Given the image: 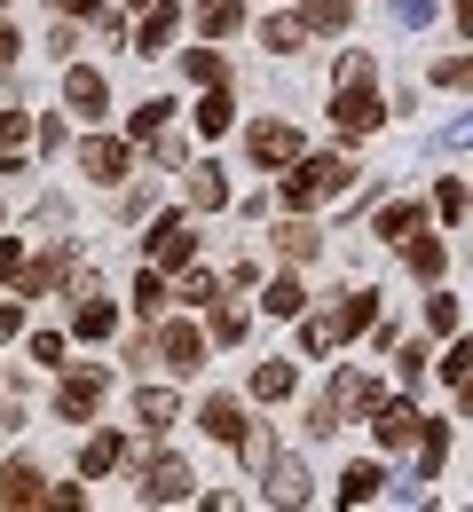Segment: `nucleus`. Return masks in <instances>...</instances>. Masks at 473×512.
<instances>
[{"label": "nucleus", "instance_id": "nucleus-1", "mask_svg": "<svg viewBox=\"0 0 473 512\" xmlns=\"http://www.w3.org/2000/svg\"><path fill=\"white\" fill-rule=\"evenodd\" d=\"M379 402H387V394H379V379H371V371H347V379H332L316 402H308V434H316V442H332L355 410H379Z\"/></svg>", "mask_w": 473, "mask_h": 512}, {"label": "nucleus", "instance_id": "nucleus-2", "mask_svg": "<svg viewBox=\"0 0 473 512\" xmlns=\"http://www.w3.org/2000/svg\"><path fill=\"white\" fill-rule=\"evenodd\" d=\"M347 182H355V166H347L339 150H324V158H292V174H284V205H292V213H308V205L339 197Z\"/></svg>", "mask_w": 473, "mask_h": 512}, {"label": "nucleus", "instance_id": "nucleus-3", "mask_svg": "<svg viewBox=\"0 0 473 512\" xmlns=\"http://www.w3.org/2000/svg\"><path fill=\"white\" fill-rule=\"evenodd\" d=\"M379 119H387V103L371 95V79H339V95H332V127H339V134H379Z\"/></svg>", "mask_w": 473, "mask_h": 512}, {"label": "nucleus", "instance_id": "nucleus-4", "mask_svg": "<svg viewBox=\"0 0 473 512\" xmlns=\"http://www.w3.org/2000/svg\"><path fill=\"white\" fill-rule=\"evenodd\" d=\"M150 339H158V363H166L174 379H190V371H205V331H198V323H158Z\"/></svg>", "mask_w": 473, "mask_h": 512}, {"label": "nucleus", "instance_id": "nucleus-5", "mask_svg": "<svg viewBox=\"0 0 473 512\" xmlns=\"http://www.w3.org/2000/svg\"><path fill=\"white\" fill-rule=\"evenodd\" d=\"M190 260H198L190 221H182V213H158V229H150V268H166V276H174V268H190Z\"/></svg>", "mask_w": 473, "mask_h": 512}, {"label": "nucleus", "instance_id": "nucleus-6", "mask_svg": "<svg viewBox=\"0 0 473 512\" xmlns=\"http://www.w3.org/2000/svg\"><path fill=\"white\" fill-rule=\"evenodd\" d=\"M142 505H190V465L182 457H150L142 465Z\"/></svg>", "mask_w": 473, "mask_h": 512}, {"label": "nucleus", "instance_id": "nucleus-7", "mask_svg": "<svg viewBox=\"0 0 473 512\" xmlns=\"http://www.w3.org/2000/svg\"><path fill=\"white\" fill-rule=\"evenodd\" d=\"M127 166H135L127 142H111V134H87V142H79V174H87V182H127Z\"/></svg>", "mask_w": 473, "mask_h": 512}, {"label": "nucleus", "instance_id": "nucleus-8", "mask_svg": "<svg viewBox=\"0 0 473 512\" xmlns=\"http://www.w3.org/2000/svg\"><path fill=\"white\" fill-rule=\"evenodd\" d=\"M245 150H253V166H292L300 158V134L284 127V119H261V127L245 134Z\"/></svg>", "mask_w": 473, "mask_h": 512}, {"label": "nucleus", "instance_id": "nucleus-9", "mask_svg": "<svg viewBox=\"0 0 473 512\" xmlns=\"http://www.w3.org/2000/svg\"><path fill=\"white\" fill-rule=\"evenodd\" d=\"M32 505H48V481L16 457V465H0V512H32Z\"/></svg>", "mask_w": 473, "mask_h": 512}, {"label": "nucleus", "instance_id": "nucleus-10", "mask_svg": "<svg viewBox=\"0 0 473 512\" xmlns=\"http://www.w3.org/2000/svg\"><path fill=\"white\" fill-rule=\"evenodd\" d=\"M418 426H426V418H418L410 402H379V410H371V434H379V449H410V442H418Z\"/></svg>", "mask_w": 473, "mask_h": 512}, {"label": "nucleus", "instance_id": "nucleus-11", "mask_svg": "<svg viewBox=\"0 0 473 512\" xmlns=\"http://www.w3.org/2000/svg\"><path fill=\"white\" fill-rule=\"evenodd\" d=\"M103 371H64V379H56V410H64V418H87V410H95V402H103Z\"/></svg>", "mask_w": 473, "mask_h": 512}, {"label": "nucleus", "instance_id": "nucleus-12", "mask_svg": "<svg viewBox=\"0 0 473 512\" xmlns=\"http://www.w3.org/2000/svg\"><path fill=\"white\" fill-rule=\"evenodd\" d=\"M64 103L79 111V119H103V103H111V87H103V71L71 64V71H64Z\"/></svg>", "mask_w": 473, "mask_h": 512}, {"label": "nucleus", "instance_id": "nucleus-13", "mask_svg": "<svg viewBox=\"0 0 473 512\" xmlns=\"http://www.w3.org/2000/svg\"><path fill=\"white\" fill-rule=\"evenodd\" d=\"M174 24H182V8H174V0H158V8H142V24H135V56H166V40H174Z\"/></svg>", "mask_w": 473, "mask_h": 512}, {"label": "nucleus", "instance_id": "nucleus-14", "mask_svg": "<svg viewBox=\"0 0 473 512\" xmlns=\"http://www.w3.org/2000/svg\"><path fill=\"white\" fill-rule=\"evenodd\" d=\"M371 323H379V292H347V300L332 308V339L347 347V339H355V331H371Z\"/></svg>", "mask_w": 473, "mask_h": 512}, {"label": "nucleus", "instance_id": "nucleus-15", "mask_svg": "<svg viewBox=\"0 0 473 512\" xmlns=\"http://www.w3.org/2000/svg\"><path fill=\"white\" fill-rule=\"evenodd\" d=\"M198 426L213 434V442H245V402H229V394H205Z\"/></svg>", "mask_w": 473, "mask_h": 512}, {"label": "nucleus", "instance_id": "nucleus-16", "mask_svg": "<svg viewBox=\"0 0 473 512\" xmlns=\"http://www.w3.org/2000/svg\"><path fill=\"white\" fill-rule=\"evenodd\" d=\"M371 229H379V245H410V237L426 229V213H418V205H379Z\"/></svg>", "mask_w": 473, "mask_h": 512}, {"label": "nucleus", "instance_id": "nucleus-17", "mask_svg": "<svg viewBox=\"0 0 473 512\" xmlns=\"http://www.w3.org/2000/svg\"><path fill=\"white\" fill-rule=\"evenodd\" d=\"M403 260H410V276H418V284H434V276L450 268V245H442V237H410Z\"/></svg>", "mask_w": 473, "mask_h": 512}, {"label": "nucleus", "instance_id": "nucleus-18", "mask_svg": "<svg viewBox=\"0 0 473 512\" xmlns=\"http://www.w3.org/2000/svg\"><path fill=\"white\" fill-rule=\"evenodd\" d=\"M119 457H127V434H95V442L79 449V473H87V481H103Z\"/></svg>", "mask_w": 473, "mask_h": 512}, {"label": "nucleus", "instance_id": "nucleus-19", "mask_svg": "<svg viewBox=\"0 0 473 512\" xmlns=\"http://www.w3.org/2000/svg\"><path fill=\"white\" fill-rule=\"evenodd\" d=\"M410 457H418V473L434 481V473H442V457H450V426H434V418H426V426H418V442H410Z\"/></svg>", "mask_w": 473, "mask_h": 512}, {"label": "nucleus", "instance_id": "nucleus-20", "mask_svg": "<svg viewBox=\"0 0 473 512\" xmlns=\"http://www.w3.org/2000/svg\"><path fill=\"white\" fill-rule=\"evenodd\" d=\"M221 284H229V276H213V268H182V292H174V300H182V308H213V300H221Z\"/></svg>", "mask_w": 473, "mask_h": 512}, {"label": "nucleus", "instance_id": "nucleus-21", "mask_svg": "<svg viewBox=\"0 0 473 512\" xmlns=\"http://www.w3.org/2000/svg\"><path fill=\"white\" fill-rule=\"evenodd\" d=\"M379 489H387V473H379V465H347V473H339V505H371Z\"/></svg>", "mask_w": 473, "mask_h": 512}, {"label": "nucleus", "instance_id": "nucleus-22", "mask_svg": "<svg viewBox=\"0 0 473 512\" xmlns=\"http://www.w3.org/2000/svg\"><path fill=\"white\" fill-rule=\"evenodd\" d=\"M135 418H142V434H166V426H174V394H166V386H142Z\"/></svg>", "mask_w": 473, "mask_h": 512}, {"label": "nucleus", "instance_id": "nucleus-23", "mask_svg": "<svg viewBox=\"0 0 473 512\" xmlns=\"http://www.w3.org/2000/svg\"><path fill=\"white\" fill-rule=\"evenodd\" d=\"M261 40H269V56H300V48H308V16H269Z\"/></svg>", "mask_w": 473, "mask_h": 512}, {"label": "nucleus", "instance_id": "nucleus-24", "mask_svg": "<svg viewBox=\"0 0 473 512\" xmlns=\"http://www.w3.org/2000/svg\"><path fill=\"white\" fill-rule=\"evenodd\" d=\"M111 300H71V331H79V339H111Z\"/></svg>", "mask_w": 473, "mask_h": 512}, {"label": "nucleus", "instance_id": "nucleus-25", "mask_svg": "<svg viewBox=\"0 0 473 512\" xmlns=\"http://www.w3.org/2000/svg\"><path fill=\"white\" fill-rule=\"evenodd\" d=\"M166 300H174V292H166V268H135V316L150 323Z\"/></svg>", "mask_w": 473, "mask_h": 512}, {"label": "nucleus", "instance_id": "nucleus-26", "mask_svg": "<svg viewBox=\"0 0 473 512\" xmlns=\"http://www.w3.org/2000/svg\"><path fill=\"white\" fill-rule=\"evenodd\" d=\"M190 119H198V134H205V142H213V134H229V119H237V111H229V95H221V79L205 87V103L190 111Z\"/></svg>", "mask_w": 473, "mask_h": 512}, {"label": "nucleus", "instance_id": "nucleus-27", "mask_svg": "<svg viewBox=\"0 0 473 512\" xmlns=\"http://www.w3.org/2000/svg\"><path fill=\"white\" fill-rule=\"evenodd\" d=\"M190 205H205V213H221V205H229V182H221V166H213V158L190 174Z\"/></svg>", "mask_w": 473, "mask_h": 512}, {"label": "nucleus", "instance_id": "nucleus-28", "mask_svg": "<svg viewBox=\"0 0 473 512\" xmlns=\"http://www.w3.org/2000/svg\"><path fill=\"white\" fill-rule=\"evenodd\" d=\"M269 481H276V489H269L276 505H308V473H300L292 457H276V465H269Z\"/></svg>", "mask_w": 473, "mask_h": 512}, {"label": "nucleus", "instance_id": "nucleus-29", "mask_svg": "<svg viewBox=\"0 0 473 512\" xmlns=\"http://www.w3.org/2000/svg\"><path fill=\"white\" fill-rule=\"evenodd\" d=\"M276 253H284V260H316V253H324V237H316L308 221H284V229H276Z\"/></svg>", "mask_w": 473, "mask_h": 512}, {"label": "nucleus", "instance_id": "nucleus-30", "mask_svg": "<svg viewBox=\"0 0 473 512\" xmlns=\"http://www.w3.org/2000/svg\"><path fill=\"white\" fill-rule=\"evenodd\" d=\"M261 308H269V316H300V308H308V284H300V276H276L269 292H261Z\"/></svg>", "mask_w": 473, "mask_h": 512}, {"label": "nucleus", "instance_id": "nucleus-31", "mask_svg": "<svg viewBox=\"0 0 473 512\" xmlns=\"http://www.w3.org/2000/svg\"><path fill=\"white\" fill-rule=\"evenodd\" d=\"M198 24L213 32V40H229V32L245 24V0H205V8H198Z\"/></svg>", "mask_w": 473, "mask_h": 512}, {"label": "nucleus", "instance_id": "nucleus-32", "mask_svg": "<svg viewBox=\"0 0 473 512\" xmlns=\"http://www.w3.org/2000/svg\"><path fill=\"white\" fill-rule=\"evenodd\" d=\"M253 394H261V402H284V394H292V363H253Z\"/></svg>", "mask_w": 473, "mask_h": 512}, {"label": "nucleus", "instance_id": "nucleus-33", "mask_svg": "<svg viewBox=\"0 0 473 512\" xmlns=\"http://www.w3.org/2000/svg\"><path fill=\"white\" fill-rule=\"evenodd\" d=\"M300 16H308V32H339V24L355 16V0H308Z\"/></svg>", "mask_w": 473, "mask_h": 512}, {"label": "nucleus", "instance_id": "nucleus-34", "mask_svg": "<svg viewBox=\"0 0 473 512\" xmlns=\"http://www.w3.org/2000/svg\"><path fill=\"white\" fill-rule=\"evenodd\" d=\"M205 331H213L221 347H237V339H245V308H221V300H213V308H205Z\"/></svg>", "mask_w": 473, "mask_h": 512}, {"label": "nucleus", "instance_id": "nucleus-35", "mask_svg": "<svg viewBox=\"0 0 473 512\" xmlns=\"http://www.w3.org/2000/svg\"><path fill=\"white\" fill-rule=\"evenodd\" d=\"M166 119H174V103H166V95H150L127 127H135V142H150V134H166Z\"/></svg>", "mask_w": 473, "mask_h": 512}, {"label": "nucleus", "instance_id": "nucleus-36", "mask_svg": "<svg viewBox=\"0 0 473 512\" xmlns=\"http://www.w3.org/2000/svg\"><path fill=\"white\" fill-rule=\"evenodd\" d=\"M24 134H32V119H24L16 103H0V158H8V150H24Z\"/></svg>", "mask_w": 473, "mask_h": 512}, {"label": "nucleus", "instance_id": "nucleus-37", "mask_svg": "<svg viewBox=\"0 0 473 512\" xmlns=\"http://www.w3.org/2000/svg\"><path fill=\"white\" fill-rule=\"evenodd\" d=\"M64 268H71V253H48L40 268H24V284H16V292H48V284H56Z\"/></svg>", "mask_w": 473, "mask_h": 512}, {"label": "nucleus", "instance_id": "nucleus-38", "mask_svg": "<svg viewBox=\"0 0 473 512\" xmlns=\"http://www.w3.org/2000/svg\"><path fill=\"white\" fill-rule=\"evenodd\" d=\"M473 379V339H458L450 355H442V386H466Z\"/></svg>", "mask_w": 473, "mask_h": 512}, {"label": "nucleus", "instance_id": "nucleus-39", "mask_svg": "<svg viewBox=\"0 0 473 512\" xmlns=\"http://www.w3.org/2000/svg\"><path fill=\"white\" fill-rule=\"evenodd\" d=\"M237 449H245V465H253V473H269L276 457H284V449H276V434H245Z\"/></svg>", "mask_w": 473, "mask_h": 512}, {"label": "nucleus", "instance_id": "nucleus-40", "mask_svg": "<svg viewBox=\"0 0 473 512\" xmlns=\"http://www.w3.org/2000/svg\"><path fill=\"white\" fill-rule=\"evenodd\" d=\"M434 79H442V87H458V95H473V56H442Z\"/></svg>", "mask_w": 473, "mask_h": 512}, {"label": "nucleus", "instance_id": "nucleus-41", "mask_svg": "<svg viewBox=\"0 0 473 512\" xmlns=\"http://www.w3.org/2000/svg\"><path fill=\"white\" fill-rule=\"evenodd\" d=\"M300 347H308V355H332L339 339H332V316H308L300 323Z\"/></svg>", "mask_w": 473, "mask_h": 512}, {"label": "nucleus", "instance_id": "nucleus-42", "mask_svg": "<svg viewBox=\"0 0 473 512\" xmlns=\"http://www.w3.org/2000/svg\"><path fill=\"white\" fill-rule=\"evenodd\" d=\"M182 71H190L198 87H213V79H221V56H213V48H190V56H182Z\"/></svg>", "mask_w": 473, "mask_h": 512}, {"label": "nucleus", "instance_id": "nucleus-43", "mask_svg": "<svg viewBox=\"0 0 473 512\" xmlns=\"http://www.w3.org/2000/svg\"><path fill=\"white\" fill-rule=\"evenodd\" d=\"M0 284H24V245L16 237H0Z\"/></svg>", "mask_w": 473, "mask_h": 512}, {"label": "nucleus", "instance_id": "nucleus-44", "mask_svg": "<svg viewBox=\"0 0 473 512\" xmlns=\"http://www.w3.org/2000/svg\"><path fill=\"white\" fill-rule=\"evenodd\" d=\"M395 24L418 32V24H434V0H395Z\"/></svg>", "mask_w": 473, "mask_h": 512}, {"label": "nucleus", "instance_id": "nucleus-45", "mask_svg": "<svg viewBox=\"0 0 473 512\" xmlns=\"http://www.w3.org/2000/svg\"><path fill=\"white\" fill-rule=\"evenodd\" d=\"M434 205H442V213H450V221H466V213H473V197L458 190V182H442V190H434Z\"/></svg>", "mask_w": 473, "mask_h": 512}, {"label": "nucleus", "instance_id": "nucleus-46", "mask_svg": "<svg viewBox=\"0 0 473 512\" xmlns=\"http://www.w3.org/2000/svg\"><path fill=\"white\" fill-rule=\"evenodd\" d=\"M466 142H473V111H466V119H450V127L434 134V150H466Z\"/></svg>", "mask_w": 473, "mask_h": 512}, {"label": "nucleus", "instance_id": "nucleus-47", "mask_svg": "<svg viewBox=\"0 0 473 512\" xmlns=\"http://www.w3.org/2000/svg\"><path fill=\"white\" fill-rule=\"evenodd\" d=\"M150 150H158V166H182V158H190V142H182V134H150Z\"/></svg>", "mask_w": 473, "mask_h": 512}, {"label": "nucleus", "instance_id": "nucleus-48", "mask_svg": "<svg viewBox=\"0 0 473 512\" xmlns=\"http://www.w3.org/2000/svg\"><path fill=\"white\" fill-rule=\"evenodd\" d=\"M426 331H458V300H426Z\"/></svg>", "mask_w": 473, "mask_h": 512}, {"label": "nucleus", "instance_id": "nucleus-49", "mask_svg": "<svg viewBox=\"0 0 473 512\" xmlns=\"http://www.w3.org/2000/svg\"><path fill=\"white\" fill-rule=\"evenodd\" d=\"M418 371H426V347H395V379L410 386V379H418Z\"/></svg>", "mask_w": 473, "mask_h": 512}, {"label": "nucleus", "instance_id": "nucleus-50", "mask_svg": "<svg viewBox=\"0 0 473 512\" xmlns=\"http://www.w3.org/2000/svg\"><path fill=\"white\" fill-rule=\"evenodd\" d=\"M32 363H48V371H56V363H64V339H56V331H40V339H32Z\"/></svg>", "mask_w": 473, "mask_h": 512}, {"label": "nucleus", "instance_id": "nucleus-51", "mask_svg": "<svg viewBox=\"0 0 473 512\" xmlns=\"http://www.w3.org/2000/svg\"><path fill=\"white\" fill-rule=\"evenodd\" d=\"M48 505L56 512H87V489H79V481H71V489H48Z\"/></svg>", "mask_w": 473, "mask_h": 512}, {"label": "nucleus", "instance_id": "nucleus-52", "mask_svg": "<svg viewBox=\"0 0 473 512\" xmlns=\"http://www.w3.org/2000/svg\"><path fill=\"white\" fill-rule=\"evenodd\" d=\"M16 48H24V32H16V24H0V71L16 64Z\"/></svg>", "mask_w": 473, "mask_h": 512}, {"label": "nucleus", "instance_id": "nucleus-53", "mask_svg": "<svg viewBox=\"0 0 473 512\" xmlns=\"http://www.w3.org/2000/svg\"><path fill=\"white\" fill-rule=\"evenodd\" d=\"M56 16H103V0H56Z\"/></svg>", "mask_w": 473, "mask_h": 512}, {"label": "nucleus", "instance_id": "nucleus-54", "mask_svg": "<svg viewBox=\"0 0 473 512\" xmlns=\"http://www.w3.org/2000/svg\"><path fill=\"white\" fill-rule=\"evenodd\" d=\"M16 331H24V300H16V308H0V339H16Z\"/></svg>", "mask_w": 473, "mask_h": 512}, {"label": "nucleus", "instance_id": "nucleus-55", "mask_svg": "<svg viewBox=\"0 0 473 512\" xmlns=\"http://www.w3.org/2000/svg\"><path fill=\"white\" fill-rule=\"evenodd\" d=\"M450 16H458V32L473 40V0H450Z\"/></svg>", "mask_w": 473, "mask_h": 512}, {"label": "nucleus", "instance_id": "nucleus-56", "mask_svg": "<svg viewBox=\"0 0 473 512\" xmlns=\"http://www.w3.org/2000/svg\"><path fill=\"white\" fill-rule=\"evenodd\" d=\"M127 8H158V0H127Z\"/></svg>", "mask_w": 473, "mask_h": 512}, {"label": "nucleus", "instance_id": "nucleus-57", "mask_svg": "<svg viewBox=\"0 0 473 512\" xmlns=\"http://www.w3.org/2000/svg\"><path fill=\"white\" fill-rule=\"evenodd\" d=\"M0 16H8V0H0Z\"/></svg>", "mask_w": 473, "mask_h": 512}]
</instances>
